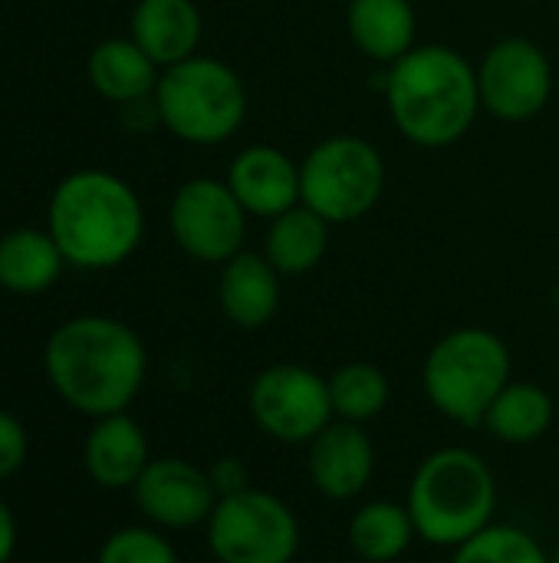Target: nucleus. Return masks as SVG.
<instances>
[{
	"label": "nucleus",
	"mask_w": 559,
	"mask_h": 563,
	"mask_svg": "<svg viewBox=\"0 0 559 563\" xmlns=\"http://www.w3.org/2000/svg\"><path fill=\"white\" fill-rule=\"evenodd\" d=\"M43 369L69 409L102 419L128 412L148 376V353L128 323L86 313L49 333L43 346Z\"/></svg>",
	"instance_id": "f257e3e1"
},
{
	"label": "nucleus",
	"mask_w": 559,
	"mask_h": 563,
	"mask_svg": "<svg viewBox=\"0 0 559 563\" xmlns=\"http://www.w3.org/2000/svg\"><path fill=\"white\" fill-rule=\"evenodd\" d=\"M382 96L402 139L418 148H448L461 142L481 112L478 66L445 43H418L385 66Z\"/></svg>",
	"instance_id": "f03ea898"
},
{
	"label": "nucleus",
	"mask_w": 559,
	"mask_h": 563,
	"mask_svg": "<svg viewBox=\"0 0 559 563\" xmlns=\"http://www.w3.org/2000/svg\"><path fill=\"white\" fill-rule=\"evenodd\" d=\"M46 231L56 238L69 267L112 271L142 244V198L112 172L79 168L53 188Z\"/></svg>",
	"instance_id": "7ed1b4c3"
},
{
	"label": "nucleus",
	"mask_w": 559,
	"mask_h": 563,
	"mask_svg": "<svg viewBox=\"0 0 559 563\" xmlns=\"http://www.w3.org/2000/svg\"><path fill=\"white\" fill-rule=\"evenodd\" d=\"M405 505L422 541L455 551L494 525L497 478L478 452L448 445L418 462Z\"/></svg>",
	"instance_id": "20e7f679"
},
{
	"label": "nucleus",
	"mask_w": 559,
	"mask_h": 563,
	"mask_svg": "<svg viewBox=\"0 0 559 563\" xmlns=\"http://www.w3.org/2000/svg\"><path fill=\"white\" fill-rule=\"evenodd\" d=\"M158 122L188 145H221L247 119V86L234 66L214 56H188L161 69L152 96Z\"/></svg>",
	"instance_id": "39448f33"
},
{
	"label": "nucleus",
	"mask_w": 559,
	"mask_h": 563,
	"mask_svg": "<svg viewBox=\"0 0 559 563\" xmlns=\"http://www.w3.org/2000/svg\"><path fill=\"white\" fill-rule=\"evenodd\" d=\"M511 383V350L484 327H458L445 333L422 363V389L428 402L451 422L484 426L491 402Z\"/></svg>",
	"instance_id": "423d86ee"
},
{
	"label": "nucleus",
	"mask_w": 559,
	"mask_h": 563,
	"mask_svg": "<svg viewBox=\"0 0 559 563\" xmlns=\"http://www.w3.org/2000/svg\"><path fill=\"white\" fill-rule=\"evenodd\" d=\"M385 178V158L369 139L329 135L300 162V201L329 224H353L376 211Z\"/></svg>",
	"instance_id": "0eeeda50"
},
{
	"label": "nucleus",
	"mask_w": 559,
	"mask_h": 563,
	"mask_svg": "<svg viewBox=\"0 0 559 563\" xmlns=\"http://www.w3.org/2000/svg\"><path fill=\"white\" fill-rule=\"evenodd\" d=\"M204 528L217 563H293L300 554V521L293 508L254 485L221 498Z\"/></svg>",
	"instance_id": "6e6552de"
},
{
	"label": "nucleus",
	"mask_w": 559,
	"mask_h": 563,
	"mask_svg": "<svg viewBox=\"0 0 559 563\" xmlns=\"http://www.w3.org/2000/svg\"><path fill=\"white\" fill-rule=\"evenodd\" d=\"M254 426L283 445H310L336 416L329 379L300 363H273L260 369L247 393Z\"/></svg>",
	"instance_id": "1a4fd4ad"
},
{
	"label": "nucleus",
	"mask_w": 559,
	"mask_h": 563,
	"mask_svg": "<svg viewBox=\"0 0 559 563\" xmlns=\"http://www.w3.org/2000/svg\"><path fill=\"white\" fill-rule=\"evenodd\" d=\"M247 211L234 198L224 178H188L168 208V228L175 244L201 264H227L244 251Z\"/></svg>",
	"instance_id": "9d476101"
},
{
	"label": "nucleus",
	"mask_w": 559,
	"mask_h": 563,
	"mask_svg": "<svg viewBox=\"0 0 559 563\" xmlns=\"http://www.w3.org/2000/svg\"><path fill=\"white\" fill-rule=\"evenodd\" d=\"M554 63L527 36H504L478 63L481 109L501 122H530L554 99Z\"/></svg>",
	"instance_id": "9b49d317"
},
{
	"label": "nucleus",
	"mask_w": 559,
	"mask_h": 563,
	"mask_svg": "<svg viewBox=\"0 0 559 563\" xmlns=\"http://www.w3.org/2000/svg\"><path fill=\"white\" fill-rule=\"evenodd\" d=\"M138 511L152 528L161 531H188L208 525L217 508V492L211 485L208 468H198L188 459H152L142 478L132 488Z\"/></svg>",
	"instance_id": "f8f14e48"
},
{
	"label": "nucleus",
	"mask_w": 559,
	"mask_h": 563,
	"mask_svg": "<svg viewBox=\"0 0 559 563\" xmlns=\"http://www.w3.org/2000/svg\"><path fill=\"white\" fill-rule=\"evenodd\" d=\"M306 475L323 498L353 501L376 475V445L362 426L333 419L306 445Z\"/></svg>",
	"instance_id": "ddd939ff"
},
{
	"label": "nucleus",
	"mask_w": 559,
	"mask_h": 563,
	"mask_svg": "<svg viewBox=\"0 0 559 563\" xmlns=\"http://www.w3.org/2000/svg\"><path fill=\"white\" fill-rule=\"evenodd\" d=\"M224 181L250 218H277L300 205V162L277 145H247L227 165Z\"/></svg>",
	"instance_id": "4468645a"
},
{
	"label": "nucleus",
	"mask_w": 559,
	"mask_h": 563,
	"mask_svg": "<svg viewBox=\"0 0 559 563\" xmlns=\"http://www.w3.org/2000/svg\"><path fill=\"white\" fill-rule=\"evenodd\" d=\"M148 462H152L148 435L128 412L92 419V429L82 442V468L99 488L105 492L135 488Z\"/></svg>",
	"instance_id": "2eb2a0df"
},
{
	"label": "nucleus",
	"mask_w": 559,
	"mask_h": 563,
	"mask_svg": "<svg viewBox=\"0 0 559 563\" xmlns=\"http://www.w3.org/2000/svg\"><path fill=\"white\" fill-rule=\"evenodd\" d=\"M217 303L237 330H260L280 310V271L257 251H241L221 264Z\"/></svg>",
	"instance_id": "dca6fc26"
},
{
	"label": "nucleus",
	"mask_w": 559,
	"mask_h": 563,
	"mask_svg": "<svg viewBox=\"0 0 559 563\" xmlns=\"http://www.w3.org/2000/svg\"><path fill=\"white\" fill-rule=\"evenodd\" d=\"M204 20L194 0H138L132 10V40L161 66L198 53Z\"/></svg>",
	"instance_id": "f3484780"
},
{
	"label": "nucleus",
	"mask_w": 559,
	"mask_h": 563,
	"mask_svg": "<svg viewBox=\"0 0 559 563\" xmlns=\"http://www.w3.org/2000/svg\"><path fill=\"white\" fill-rule=\"evenodd\" d=\"M346 33L362 56L392 66L409 49H415L418 13L412 0H349Z\"/></svg>",
	"instance_id": "a211bd4d"
},
{
	"label": "nucleus",
	"mask_w": 559,
	"mask_h": 563,
	"mask_svg": "<svg viewBox=\"0 0 559 563\" xmlns=\"http://www.w3.org/2000/svg\"><path fill=\"white\" fill-rule=\"evenodd\" d=\"M86 73L102 99L115 106H135L155 96L161 66L132 36H115L89 53Z\"/></svg>",
	"instance_id": "6ab92c4d"
},
{
	"label": "nucleus",
	"mask_w": 559,
	"mask_h": 563,
	"mask_svg": "<svg viewBox=\"0 0 559 563\" xmlns=\"http://www.w3.org/2000/svg\"><path fill=\"white\" fill-rule=\"evenodd\" d=\"M63 267L66 257L49 231L16 228L0 238V287L7 294H43L59 280Z\"/></svg>",
	"instance_id": "aec40b11"
},
{
	"label": "nucleus",
	"mask_w": 559,
	"mask_h": 563,
	"mask_svg": "<svg viewBox=\"0 0 559 563\" xmlns=\"http://www.w3.org/2000/svg\"><path fill=\"white\" fill-rule=\"evenodd\" d=\"M329 221H323L303 201L290 211L270 218L264 238V257L280 271V277H303L316 271L329 251Z\"/></svg>",
	"instance_id": "412c9836"
},
{
	"label": "nucleus",
	"mask_w": 559,
	"mask_h": 563,
	"mask_svg": "<svg viewBox=\"0 0 559 563\" xmlns=\"http://www.w3.org/2000/svg\"><path fill=\"white\" fill-rule=\"evenodd\" d=\"M557 419V402L540 383L511 379L484 416V429L507 445L540 442Z\"/></svg>",
	"instance_id": "4be33fe9"
},
{
	"label": "nucleus",
	"mask_w": 559,
	"mask_h": 563,
	"mask_svg": "<svg viewBox=\"0 0 559 563\" xmlns=\"http://www.w3.org/2000/svg\"><path fill=\"white\" fill-rule=\"evenodd\" d=\"M418 528L412 521L409 505L399 501H369L362 505L346 528V541L353 554L366 563H392L409 554Z\"/></svg>",
	"instance_id": "5701e85b"
},
{
	"label": "nucleus",
	"mask_w": 559,
	"mask_h": 563,
	"mask_svg": "<svg viewBox=\"0 0 559 563\" xmlns=\"http://www.w3.org/2000/svg\"><path fill=\"white\" fill-rule=\"evenodd\" d=\"M329 399H333L336 419L366 426L385 412L392 399V383L376 363L353 360V363H343L329 376Z\"/></svg>",
	"instance_id": "b1692460"
},
{
	"label": "nucleus",
	"mask_w": 559,
	"mask_h": 563,
	"mask_svg": "<svg viewBox=\"0 0 559 563\" xmlns=\"http://www.w3.org/2000/svg\"><path fill=\"white\" fill-rule=\"evenodd\" d=\"M448 563H550V554L524 528L488 525L481 534L458 544Z\"/></svg>",
	"instance_id": "393cba45"
},
{
	"label": "nucleus",
	"mask_w": 559,
	"mask_h": 563,
	"mask_svg": "<svg viewBox=\"0 0 559 563\" xmlns=\"http://www.w3.org/2000/svg\"><path fill=\"white\" fill-rule=\"evenodd\" d=\"M96 563H181L178 551L171 548V541L158 531V528H145V525H132V528H119L112 531Z\"/></svg>",
	"instance_id": "a878e982"
},
{
	"label": "nucleus",
	"mask_w": 559,
	"mask_h": 563,
	"mask_svg": "<svg viewBox=\"0 0 559 563\" xmlns=\"http://www.w3.org/2000/svg\"><path fill=\"white\" fill-rule=\"evenodd\" d=\"M26 455H30V435L23 422L13 412L0 409V482L13 478L23 468Z\"/></svg>",
	"instance_id": "bb28decb"
},
{
	"label": "nucleus",
	"mask_w": 559,
	"mask_h": 563,
	"mask_svg": "<svg viewBox=\"0 0 559 563\" xmlns=\"http://www.w3.org/2000/svg\"><path fill=\"white\" fill-rule=\"evenodd\" d=\"M208 475H211V485H214L217 498H231V495H241V492L250 488V472H247V465H244L241 459H234V455L217 459V462L208 468Z\"/></svg>",
	"instance_id": "cd10ccee"
},
{
	"label": "nucleus",
	"mask_w": 559,
	"mask_h": 563,
	"mask_svg": "<svg viewBox=\"0 0 559 563\" xmlns=\"http://www.w3.org/2000/svg\"><path fill=\"white\" fill-rule=\"evenodd\" d=\"M16 554V518L10 505L0 498V563H10Z\"/></svg>",
	"instance_id": "c85d7f7f"
},
{
	"label": "nucleus",
	"mask_w": 559,
	"mask_h": 563,
	"mask_svg": "<svg viewBox=\"0 0 559 563\" xmlns=\"http://www.w3.org/2000/svg\"><path fill=\"white\" fill-rule=\"evenodd\" d=\"M550 563H559V548H557V554H554V558H550Z\"/></svg>",
	"instance_id": "c756f323"
}]
</instances>
